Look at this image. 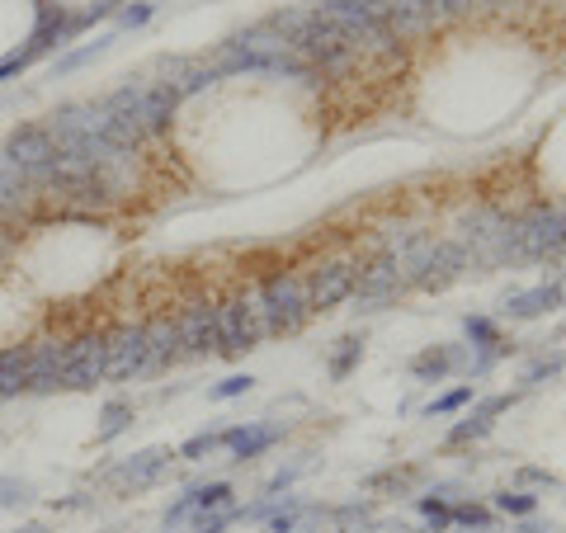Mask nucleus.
I'll list each match as a JSON object with an SVG mask.
<instances>
[{
    "instance_id": "5",
    "label": "nucleus",
    "mask_w": 566,
    "mask_h": 533,
    "mask_svg": "<svg viewBox=\"0 0 566 533\" xmlns=\"http://www.w3.org/2000/svg\"><path fill=\"white\" fill-rule=\"evenodd\" d=\"M104 340H109V378L114 383H133V378H147L151 373L147 326H118Z\"/></svg>"
},
{
    "instance_id": "8",
    "label": "nucleus",
    "mask_w": 566,
    "mask_h": 533,
    "mask_svg": "<svg viewBox=\"0 0 566 533\" xmlns=\"http://www.w3.org/2000/svg\"><path fill=\"white\" fill-rule=\"evenodd\" d=\"M227 505H232V486H227V482L194 486L189 496H180L166 510V529H184V524H194V519L213 515V510H227Z\"/></svg>"
},
{
    "instance_id": "18",
    "label": "nucleus",
    "mask_w": 566,
    "mask_h": 533,
    "mask_svg": "<svg viewBox=\"0 0 566 533\" xmlns=\"http://www.w3.org/2000/svg\"><path fill=\"white\" fill-rule=\"evenodd\" d=\"M38 57H43V48H38L34 38L24 43V48H10V52H0V85L5 81H15V76H24V71L34 67Z\"/></svg>"
},
{
    "instance_id": "22",
    "label": "nucleus",
    "mask_w": 566,
    "mask_h": 533,
    "mask_svg": "<svg viewBox=\"0 0 566 533\" xmlns=\"http://www.w3.org/2000/svg\"><path fill=\"white\" fill-rule=\"evenodd\" d=\"M151 15H156V5H147V0H133V5L118 15V29H142Z\"/></svg>"
},
{
    "instance_id": "20",
    "label": "nucleus",
    "mask_w": 566,
    "mask_h": 533,
    "mask_svg": "<svg viewBox=\"0 0 566 533\" xmlns=\"http://www.w3.org/2000/svg\"><path fill=\"white\" fill-rule=\"evenodd\" d=\"M543 302H557V288H538V293H524V298L510 302V312H515V317H533V312H543Z\"/></svg>"
},
{
    "instance_id": "25",
    "label": "nucleus",
    "mask_w": 566,
    "mask_h": 533,
    "mask_svg": "<svg viewBox=\"0 0 566 533\" xmlns=\"http://www.w3.org/2000/svg\"><path fill=\"white\" fill-rule=\"evenodd\" d=\"M449 368V354H420L416 359V373H444Z\"/></svg>"
},
{
    "instance_id": "23",
    "label": "nucleus",
    "mask_w": 566,
    "mask_h": 533,
    "mask_svg": "<svg viewBox=\"0 0 566 533\" xmlns=\"http://www.w3.org/2000/svg\"><path fill=\"white\" fill-rule=\"evenodd\" d=\"M241 392H250V378H246V373H236V378H227V383H217L208 397H213V401H232V397H241Z\"/></svg>"
},
{
    "instance_id": "19",
    "label": "nucleus",
    "mask_w": 566,
    "mask_h": 533,
    "mask_svg": "<svg viewBox=\"0 0 566 533\" xmlns=\"http://www.w3.org/2000/svg\"><path fill=\"white\" fill-rule=\"evenodd\" d=\"M217 449H222V430H208V434H194V439L180 449V458L199 463V458H208V453H217Z\"/></svg>"
},
{
    "instance_id": "16",
    "label": "nucleus",
    "mask_w": 566,
    "mask_h": 533,
    "mask_svg": "<svg viewBox=\"0 0 566 533\" xmlns=\"http://www.w3.org/2000/svg\"><path fill=\"white\" fill-rule=\"evenodd\" d=\"M133 425V401H123V397H114V401H104V411H100V430H95V439L100 444H114L118 434Z\"/></svg>"
},
{
    "instance_id": "9",
    "label": "nucleus",
    "mask_w": 566,
    "mask_h": 533,
    "mask_svg": "<svg viewBox=\"0 0 566 533\" xmlns=\"http://www.w3.org/2000/svg\"><path fill=\"white\" fill-rule=\"evenodd\" d=\"M359 284V269L354 265H321L312 274V284H307V302H312V312H326L335 302H345Z\"/></svg>"
},
{
    "instance_id": "11",
    "label": "nucleus",
    "mask_w": 566,
    "mask_h": 533,
    "mask_svg": "<svg viewBox=\"0 0 566 533\" xmlns=\"http://www.w3.org/2000/svg\"><path fill=\"white\" fill-rule=\"evenodd\" d=\"M34 199H38L34 180H29V175H19V170L0 156V222H5V227H15L19 217L34 208Z\"/></svg>"
},
{
    "instance_id": "21",
    "label": "nucleus",
    "mask_w": 566,
    "mask_h": 533,
    "mask_svg": "<svg viewBox=\"0 0 566 533\" xmlns=\"http://www.w3.org/2000/svg\"><path fill=\"white\" fill-rule=\"evenodd\" d=\"M24 500H34V486L19 482V477H0V505L10 510V505H24Z\"/></svg>"
},
{
    "instance_id": "14",
    "label": "nucleus",
    "mask_w": 566,
    "mask_h": 533,
    "mask_svg": "<svg viewBox=\"0 0 566 533\" xmlns=\"http://www.w3.org/2000/svg\"><path fill=\"white\" fill-rule=\"evenodd\" d=\"M29 392V368H24V345H0V401H15Z\"/></svg>"
},
{
    "instance_id": "17",
    "label": "nucleus",
    "mask_w": 566,
    "mask_h": 533,
    "mask_svg": "<svg viewBox=\"0 0 566 533\" xmlns=\"http://www.w3.org/2000/svg\"><path fill=\"white\" fill-rule=\"evenodd\" d=\"M109 43H114V34L95 38V43H85V48H67L57 62H52V76H71V71H81L85 62H95V57H104L109 52Z\"/></svg>"
},
{
    "instance_id": "26",
    "label": "nucleus",
    "mask_w": 566,
    "mask_h": 533,
    "mask_svg": "<svg viewBox=\"0 0 566 533\" xmlns=\"http://www.w3.org/2000/svg\"><path fill=\"white\" fill-rule=\"evenodd\" d=\"M340 345H345V350H340V359H335V378H340V373H345V368H350V359L354 354H359V340H340Z\"/></svg>"
},
{
    "instance_id": "12",
    "label": "nucleus",
    "mask_w": 566,
    "mask_h": 533,
    "mask_svg": "<svg viewBox=\"0 0 566 533\" xmlns=\"http://www.w3.org/2000/svg\"><path fill=\"white\" fill-rule=\"evenodd\" d=\"M147 354H151V373H166L175 359H184V340L175 317H156L147 326Z\"/></svg>"
},
{
    "instance_id": "13",
    "label": "nucleus",
    "mask_w": 566,
    "mask_h": 533,
    "mask_svg": "<svg viewBox=\"0 0 566 533\" xmlns=\"http://www.w3.org/2000/svg\"><path fill=\"white\" fill-rule=\"evenodd\" d=\"M274 439H279L274 425H236V430H222V449H232V458H255V453H265Z\"/></svg>"
},
{
    "instance_id": "7",
    "label": "nucleus",
    "mask_w": 566,
    "mask_h": 533,
    "mask_svg": "<svg viewBox=\"0 0 566 533\" xmlns=\"http://www.w3.org/2000/svg\"><path fill=\"white\" fill-rule=\"evenodd\" d=\"M62 364H67V340H34L24 345V368H29V392H57L62 383Z\"/></svg>"
},
{
    "instance_id": "15",
    "label": "nucleus",
    "mask_w": 566,
    "mask_h": 533,
    "mask_svg": "<svg viewBox=\"0 0 566 533\" xmlns=\"http://www.w3.org/2000/svg\"><path fill=\"white\" fill-rule=\"evenodd\" d=\"M524 250H548V246H562L566 241V217L557 213H538L533 222H524Z\"/></svg>"
},
{
    "instance_id": "1",
    "label": "nucleus",
    "mask_w": 566,
    "mask_h": 533,
    "mask_svg": "<svg viewBox=\"0 0 566 533\" xmlns=\"http://www.w3.org/2000/svg\"><path fill=\"white\" fill-rule=\"evenodd\" d=\"M255 307H260V321H265V335L269 331H298L307 312H312V302H307V284H302L298 274H274L260 284L255 293Z\"/></svg>"
},
{
    "instance_id": "24",
    "label": "nucleus",
    "mask_w": 566,
    "mask_h": 533,
    "mask_svg": "<svg viewBox=\"0 0 566 533\" xmlns=\"http://www.w3.org/2000/svg\"><path fill=\"white\" fill-rule=\"evenodd\" d=\"M496 505H500V510H510V515H529V510H533V496H524V491H505Z\"/></svg>"
},
{
    "instance_id": "2",
    "label": "nucleus",
    "mask_w": 566,
    "mask_h": 533,
    "mask_svg": "<svg viewBox=\"0 0 566 533\" xmlns=\"http://www.w3.org/2000/svg\"><path fill=\"white\" fill-rule=\"evenodd\" d=\"M0 156L10 161V166L19 170V175H29V180H38L43 170L57 161V137H52L48 123H15L10 133H5V142H0Z\"/></svg>"
},
{
    "instance_id": "6",
    "label": "nucleus",
    "mask_w": 566,
    "mask_h": 533,
    "mask_svg": "<svg viewBox=\"0 0 566 533\" xmlns=\"http://www.w3.org/2000/svg\"><path fill=\"white\" fill-rule=\"evenodd\" d=\"M180 453H170V449H142L133 453V458H123V463L109 472V486H118V491H151V486L161 482L170 472V463H175Z\"/></svg>"
},
{
    "instance_id": "27",
    "label": "nucleus",
    "mask_w": 566,
    "mask_h": 533,
    "mask_svg": "<svg viewBox=\"0 0 566 533\" xmlns=\"http://www.w3.org/2000/svg\"><path fill=\"white\" fill-rule=\"evenodd\" d=\"M467 397H472V387H458V392H449L444 401H434V411H453V406H463Z\"/></svg>"
},
{
    "instance_id": "10",
    "label": "nucleus",
    "mask_w": 566,
    "mask_h": 533,
    "mask_svg": "<svg viewBox=\"0 0 566 533\" xmlns=\"http://www.w3.org/2000/svg\"><path fill=\"white\" fill-rule=\"evenodd\" d=\"M180 340H184V354H217V312L208 302H194V307H184L180 317Z\"/></svg>"
},
{
    "instance_id": "3",
    "label": "nucleus",
    "mask_w": 566,
    "mask_h": 533,
    "mask_svg": "<svg viewBox=\"0 0 566 533\" xmlns=\"http://www.w3.org/2000/svg\"><path fill=\"white\" fill-rule=\"evenodd\" d=\"M104 378H109V340L104 335H76V340H67V364H62L57 392H90Z\"/></svg>"
},
{
    "instance_id": "4",
    "label": "nucleus",
    "mask_w": 566,
    "mask_h": 533,
    "mask_svg": "<svg viewBox=\"0 0 566 533\" xmlns=\"http://www.w3.org/2000/svg\"><path fill=\"white\" fill-rule=\"evenodd\" d=\"M213 312H217V354H246L260 345L265 321H260V307L250 298L217 302Z\"/></svg>"
},
{
    "instance_id": "28",
    "label": "nucleus",
    "mask_w": 566,
    "mask_h": 533,
    "mask_svg": "<svg viewBox=\"0 0 566 533\" xmlns=\"http://www.w3.org/2000/svg\"><path fill=\"white\" fill-rule=\"evenodd\" d=\"M19 533H48V524H24Z\"/></svg>"
}]
</instances>
